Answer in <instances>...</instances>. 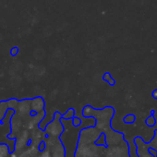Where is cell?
<instances>
[{"label": "cell", "instance_id": "30bf717a", "mask_svg": "<svg viewBox=\"0 0 157 157\" xmlns=\"http://www.w3.org/2000/svg\"><path fill=\"white\" fill-rule=\"evenodd\" d=\"M151 96H152L154 99H156V100H157V89H155V90L152 92V94H151Z\"/></svg>", "mask_w": 157, "mask_h": 157}, {"label": "cell", "instance_id": "277c9868", "mask_svg": "<svg viewBox=\"0 0 157 157\" xmlns=\"http://www.w3.org/2000/svg\"><path fill=\"white\" fill-rule=\"evenodd\" d=\"M135 119H136L135 116L130 114V115H128V116H126L124 117V122L127 123V124H131V123H133L135 121Z\"/></svg>", "mask_w": 157, "mask_h": 157}, {"label": "cell", "instance_id": "ba28073f", "mask_svg": "<svg viewBox=\"0 0 157 157\" xmlns=\"http://www.w3.org/2000/svg\"><path fill=\"white\" fill-rule=\"evenodd\" d=\"M110 78H112V76H111V74H110L109 72H105V73L103 75V80L105 81V82H107Z\"/></svg>", "mask_w": 157, "mask_h": 157}, {"label": "cell", "instance_id": "6da1fadb", "mask_svg": "<svg viewBox=\"0 0 157 157\" xmlns=\"http://www.w3.org/2000/svg\"><path fill=\"white\" fill-rule=\"evenodd\" d=\"M16 98L9 99V100H4L0 101V121H3L4 117H6V114L10 108H13V105L15 104Z\"/></svg>", "mask_w": 157, "mask_h": 157}, {"label": "cell", "instance_id": "52a82bcc", "mask_svg": "<svg viewBox=\"0 0 157 157\" xmlns=\"http://www.w3.org/2000/svg\"><path fill=\"white\" fill-rule=\"evenodd\" d=\"M18 53H19V48L16 46V47H12L11 48V50H10V56H17L18 55Z\"/></svg>", "mask_w": 157, "mask_h": 157}, {"label": "cell", "instance_id": "8992f818", "mask_svg": "<svg viewBox=\"0 0 157 157\" xmlns=\"http://www.w3.org/2000/svg\"><path fill=\"white\" fill-rule=\"evenodd\" d=\"M72 124H73V126H75V127H78L81 124H82V120L78 118V117H74L73 118H72Z\"/></svg>", "mask_w": 157, "mask_h": 157}, {"label": "cell", "instance_id": "3957f363", "mask_svg": "<svg viewBox=\"0 0 157 157\" xmlns=\"http://www.w3.org/2000/svg\"><path fill=\"white\" fill-rule=\"evenodd\" d=\"M75 116V111L73 108H69L64 115H62V119H71Z\"/></svg>", "mask_w": 157, "mask_h": 157}, {"label": "cell", "instance_id": "7a4b0ae2", "mask_svg": "<svg viewBox=\"0 0 157 157\" xmlns=\"http://www.w3.org/2000/svg\"><path fill=\"white\" fill-rule=\"evenodd\" d=\"M31 105H32L33 110L36 111L37 113H41L44 109V101L43 97L38 96L31 100Z\"/></svg>", "mask_w": 157, "mask_h": 157}, {"label": "cell", "instance_id": "9c48e42d", "mask_svg": "<svg viewBox=\"0 0 157 157\" xmlns=\"http://www.w3.org/2000/svg\"><path fill=\"white\" fill-rule=\"evenodd\" d=\"M107 82H108V84H109L110 86H115V84H116V81L114 80L113 78H110L109 80L107 81Z\"/></svg>", "mask_w": 157, "mask_h": 157}, {"label": "cell", "instance_id": "5b68a950", "mask_svg": "<svg viewBox=\"0 0 157 157\" xmlns=\"http://www.w3.org/2000/svg\"><path fill=\"white\" fill-rule=\"evenodd\" d=\"M155 123H156V121H155V118H154V117L151 115V116H150L149 117H147V119H146V124L149 126V127H152V126H154L155 125Z\"/></svg>", "mask_w": 157, "mask_h": 157}]
</instances>
